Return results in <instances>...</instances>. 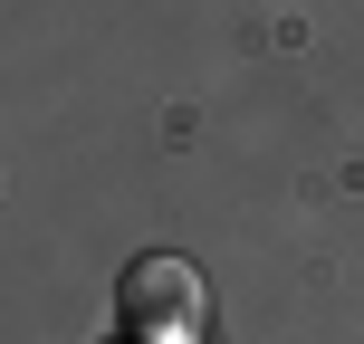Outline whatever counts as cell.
Returning <instances> with one entry per match:
<instances>
[{"label": "cell", "mask_w": 364, "mask_h": 344, "mask_svg": "<svg viewBox=\"0 0 364 344\" xmlns=\"http://www.w3.org/2000/svg\"><path fill=\"white\" fill-rule=\"evenodd\" d=\"M115 306H125L134 344H201V277H192V258H134Z\"/></svg>", "instance_id": "1"}]
</instances>
